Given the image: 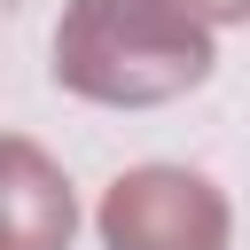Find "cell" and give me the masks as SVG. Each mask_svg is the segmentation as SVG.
Instances as JSON below:
<instances>
[{"label": "cell", "instance_id": "1", "mask_svg": "<svg viewBox=\"0 0 250 250\" xmlns=\"http://www.w3.org/2000/svg\"><path fill=\"white\" fill-rule=\"evenodd\" d=\"M211 70L188 0H70L55 23V78L86 102H164Z\"/></svg>", "mask_w": 250, "mask_h": 250}, {"label": "cell", "instance_id": "3", "mask_svg": "<svg viewBox=\"0 0 250 250\" xmlns=\"http://www.w3.org/2000/svg\"><path fill=\"white\" fill-rule=\"evenodd\" d=\"M8 180H0V227H8V250H62L70 242V180L16 133L0 148Z\"/></svg>", "mask_w": 250, "mask_h": 250}, {"label": "cell", "instance_id": "4", "mask_svg": "<svg viewBox=\"0 0 250 250\" xmlns=\"http://www.w3.org/2000/svg\"><path fill=\"white\" fill-rule=\"evenodd\" d=\"M188 8H195L203 23H242V16H250V0H188Z\"/></svg>", "mask_w": 250, "mask_h": 250}, {"label": "cell", "instance_id": "2", "mask_svg": "<svg viewBox=\"0 0 250 250\" xmlns=\"http://www.w3.org/2000/svg\"><path fill=\"white\" fill-rule=\"evenodd\" d=\"M102 234H109V250H219L227 242V203L195 172L141 164L109 188Z\"/></svg>", "mask_w": 250, "mask_h": 250}]
</instances>
